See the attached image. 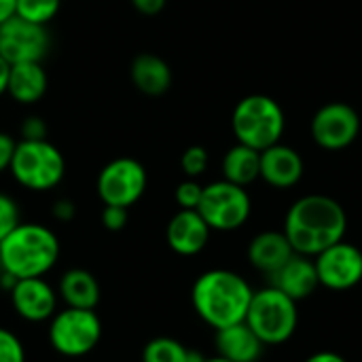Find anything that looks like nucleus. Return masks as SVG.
Masks as SVG:
<instances>
[{"label": "nucleus", "instance_id": "obj_31", "mask_svg": "<svg viewBox=\"0 0 362 362\" xmlns=\"http://www.w3.org/2000/svg\"><path fill=\"white\" fill-rule=\"evenodd\" d=\"M51 216H53L55 221H59V223H70V221L76 216V206H74V202L68 199V197L55 199L53 206H51Z\"/></svg>", "mask_w": 362, "mask_h": 362}, {"label": "nucleus", "instance_id": "obj_7", "mask_svg": "<svg viewBox=\"0 0 362 362\" xmlns=\"http://www.w3.org/2000/svg\"><path fill=\"white\" fill-rule=\"evenodd\" d=\"M47 337L51 348L64 358H83L91 354L102 339V320L95 310L64 308L49 320Z\"/></svg>", "mask_w": 362, "mask_h": 362}, {"label": "nucleus", "instance_id": "obj_28", "mask_svg": "<svg viewBox=\"0 0 362 362\" xmlns=\"http://www.w3.org/2000/svg\"><path fill=\"white\" fill-rule=\"evenodd\" d=\"M202 193L204 187L197 182V178H187L176 187V204L180 206V210H197L199 202H202Z\"/></svg>", "mask_w": 362, "mask_h": 362}, {"label": "nucleus", "instance_id": "obj_22", "mask_svg": "<svg viewBox=\"0 0 362 362\" xmlns=\"http://www.w3.org/2000/svg\"><path fill=\"white\" fill-rule=\"evenodd\" d=\"M259 172H261V153L246 144L238 142L223 157V178L233 185L248 187L259 178Z\"/></svg>", "mask_w": 362, "mask_h": 362}, {"label": "nucleus", "instance_id": "obj_18", "mask_svg": "<svg viewBox=\"0 0 362 362\" xmlns=\"http://www.w3.org/2000/svg\"><path fill=\"white\" fill-rule=\"evenodd\" d=\"M47 87H49V76L42 62H23L11 66L6 95L13 102L21 106H32L45 98Z\"/></svg>", "mask_w": 362, "mask_h": 362}, {"label": "nucleus", "instance_id": "obj_36", "mask_svg": "<svg viewBox=\"0 0 362 362\" xmlns=\"http://www.w3.org/2000/svg\"><path fill=\"white\" fill-rule=\"evenodd\" d=\"M15 4L17 0H0V23H4L15 15Z\"/></svg>", "mask_w": 362, "mask_h": 362}, {"label": "nucleus", "instance_id": "obj_25", "mask_svg": "<svg viewBox=\"0 0 362 362\" xmlns=\"http://www.w3.org/2000/svg\"><path fill=\"white\" fill-rule=\"evenodd\" d=\"M208 151L199 144H193L189 148H185V153L180 155V170L185 172L187 178H199L206 170H208Z\"/></svg>", "mask_w": 362, "mask_h": 362}, {"label": "nucleus", "instance_id": "obj_19", "mask_svg": "<svg viewBox=\"0 0 362 362\" xmlns=\"http://www.w3.org/2000/svg\"><path fill=\"white\" fill-rule=\"evenodd\" d=\"M295 255L284 231H261L248 244V261L250 265L265 274L267 278L278 272L291 257Z\"/></svg>", "mask_w": 362, "mask_h": 362}, {"label": "nucleus", "instance_id": "obj_30", "mask_svg": "<svg viewBox=\"0 0 362 362\" xmlns=\"http://www.w3.org/2000/svg\"><path fill=\"white\" fill-rule=\"evenodd\" d=\"M49 127L45 123L42 117L38 115H30L23 119V123L19 125V136L21 140H47Z\"/></svg>", "mask_w": 362, "mask_h": 362}, {"label": "nucleus", "instance_id": "obj_27", "mask_svg": "<svg viewBox=\"0 0 362 362\" xmlns=\"http://www.w3.org/2000/svg\"><path fill=\"white\" fill-rule=\"evenodd\" d=\"M0 362H25L23 341L4 327H0Z\"/></svg>", "mask_w": 362, "mask_h": 362}, {"label": "nucleus", "instance_id": "obj_13", "mask_svg": "<svg viewBox=\"0 0 362 362\" xmlns=\"http://www.w3.org/2000/svg\"><path fill=\"white\" fill-rule=\"evenodd\" d=\"M8 299L13 312L32 325L49 322L57 312V288L45 278H23L17 280L15 286L8 291Z\"/></svg>", "mask_w": 362, "mask_h": 362}, {"label": "nucleus", "instance_id": "obj_1", "mask_svg": "<svg viewBox=\"0 0 362 362\" xmlns=\"http://www.w3.org/2000/svg\"><path fill=\"white\" fill-rule=\"evenodd\" d=\"M282 231L297 255L314 259L346 238L348 214L329 195H305L288 208Z\"/></svg>", "mask_w": 362, "mask_h": 362}, {"label": "nucleus", "instance_id": "obj_17", "mask_svg": "<svg viewBox=\"0 0 362 362\" xmlns=\"http://www.w3.org/2000/svg\"><path fill=\"white\" fill-rule=\"evenodd\" d=\"M214 346L218 356L231 362H259L267 348L246 322L218 329L214 337Z\"/></svg>", "mask_w": 362, "mask_h": 362}, {"label": "nucleus", "instance_id": "obj_5", "mask_svg": "<svg viewBox=\"0 0 362 362\" xmlns=\"http://www.w3.org/2000/svg\"><path fill=\"white\" fill-rule=\"evenodd\" d=\"M231 129L240 144L261 153L280 142L284 134V112L274 98L252 93L235 104Z\"/></svg>", "mask_w": 362, "mask_h": 362}, {"label": "nucleus", "instance_id": "obj_12", "mask_svg": "<svg viewBox=\"0 0 362 362\" xmlns=\"http://www.w3.org/2000/svg\"><path fill=\"white\" fill-rule=\"evenodd\" d=\"M361 132L356 110L344 102L325 104L312 119V138L325 151H341L350 146Z\"/></svg>", "mask_w": 362, "mask_h": 362}, {"label": "nucleus", "instance_id": "obj_15", "mask_svg": "<svg viewBox=\"0 0 362 362\" xmlns=\"http://www.w3.org/2000/svg\"><path fill=\"white\" fill-rule=\"evenodd\" d=\"M269 284L276 286L278 291H282L284 295H288L297 303L305 301L320 286L314 259L295 252L278 272H274L269 276Z\"/></svg>", "mask_w": 362, "mask_h": 362}, {"label": "nucleus", "instance_id": "obj_21", "mask_svg": "<svg viewBox=\"0 0 362 362\" xmlns=\"http://www.w3.org/2000/svg\"><path fill=\"white\" fill-rule=\"evenodd\" d=\"M129 78L140 93L157 98L172 87V68L155 53H140L132 59Z\"/></svg>", "mask_w": 362, "mask_h": 362}, {"label": "nucleus", "instance_id": "obj_9", "mask_svg": "<svg viewBox=\"0 0 362 362\" xmlns=\"http://www.w3.org/2000/svg\"><path fill=\"white\" fill-rule=\"evenodd\" d=\"M148 174L146 168L134 157H117L108 161L95 180L98 197L104 206L132 208L146 191Z\"/></svg>", "mask_w": 362, "mask_h": 362}, {"label": "nucleus", "instance_id": "obj_26", "mask_svg": "<svg viewBox=\"0 0 362 362\" xmlns=\"http://www.w3.org/2000/svg\"><path fill=\"white\" fill-rule=\"evenodd\" d=\"M21 223V210L19 204L8 195L0 191V242Z\"/></svg>", "mask_w": 362, "mask_h": 362}, {"label": "nucleus", "instance_id": "obj_14", "mask_svg": "<svg viewBox=\"0 0 362 362\" xmlns=\"http://www.w3.org/2000/svg\"><path fill=\"white\" fill-rule=\"evenodd\" d=\"M210 233L212 229L197 210H178L165 227V242L176 255L195 257L208 246Z\"/></svg>", "mask_w": 362, "mask_h": 362}, {"label": "nucleus", "instance_id": "obj_11", "mask_svg": "<svg viewBox=\"0 0 362 362\" xmlns=\"http://www.w3.org/2000/svg\"><path fill=\"white\" fill-rule=\"evenodd\" d=\"M320 286L344 293L352 291L362 282V250L341 240L314 257Z\"/></svg>", "mask_w": 362, "mask_h": 362}, {"label": "nucleus", "instance_id": "obj_2", "mask_svg": "<svg viewBox=\"0 0 362 362\" xmlns=\"http://www.w3.org/2000/svg\"><path fill=\"white\" fill-rule=\"evenodd\" d=\"M252 286L240 274L231 269H208L193 282L191 303L195 314L214 331L244 322L250 301Z\"/></svg>", "mask_w": 362, "mask_h": 362}, {"label": "nucleus", "instance_id": "obj_20", "mask_svg": "<svg viewBox=\"0 0 362 362\" xmlns=\"http://www.w3.org/2000/svg\"><path fill=\"white\" fill-rule=\"evenodd\" d=\"M57 297L64 308H78V310H95L102 297L98 278L83 269L72 267L62 274L57 282Z\"/></svg>", "mask_w": 362, "mask_h": 362}, {"label": "nucleus", "instance_id": "obj_6", "mask_svg": "<svg viewBox=\"0 0 362 362\" xmlns=\"http://www.w3.org/2000/svg\"><path fill=\"white\" fill-rule=\"evenodd\" d=\"M244 322L265 346H282L297 333L299 303L269 284L255 291Z\"/></svg>", "mask_w": 362, "mask_h": 362}, {"label": "nucleus", "instance_id": "obj_24", "mask_svg": "<svg viewBox=\"0 0 362 362\" xmlns=\"http://www.w3.org/2000/svg\"><path fill=\"white\" fill-rule=\"evenodd\" d=\"M62 0H17L15 4V15L38 23V25H47L55 19V15L59 13Z\"/></svg>", "mask_w": 362, "mask_h": 362}, {"label": "nucleus", "instance_id": "obj_8", "mask_svg": "<svg viewBox=\"0 0 362 362\" xmlns=\"http://www.w3.org/2000/svg\"><path fill=\"white\" fill-rule=\"evenodd\" d=\"M197 212L212 231L225 233L246 225L252 212V202L246 193V187L233 185L223 178L204 187Z\"/></svg>", "mask_w": 362, "mask_h": 362}, {"label": "nucleus", "instance_id": "obj_10", "mask_svg": "<svg viewBox=\"0 0 362 362\" xmlns=\"http://www.w3.org/2000/svg\"><path fill=\"white\" fill-rule=\"evenodd\" d=\"M51 47L47 25L25 21L17 15L0 23V57L11 66L23 62H42Z\"/></svg>", "mask_w": 362, "mask_h": 362}, {"label": "nucleus", "instance_id": "obj_4", "mask_svg": "<svg viewBox=\"0 0 362 362\" xmlns=\"http://www.w3.org/2000/svg\"><path fill=\"white\" fill-rule=\"evenodd\" d=\"M8 172L25 191L47 193L62 185L66 176V157L49 140H19Z\"/></svg>", "mask_w": 362, "mask_h": 362}, {"label": "nucleus", "instance_id": "obj_37", "mask_svg": "<svg viewBox=\"0 0 362 362\" xmlns=\"http://www.w3.org/2000/svg\"><path fill=\"white\" fill-rule=\"evenodd\" d=\"M204 362H231V361H227V358H223V356H212V358H204Z\"/></svg>", "mask_w": 362, "mask_h": 362}, {"label": "nucleus", "instance_id": "obj_16", "mask_svg": "<svg viewBox=\"0 0 362 362\" xmlns=\"http://www.w3.org/2000/svg\"><path fill=\"white\" fill-rule=\"evenodd\" d=\"M301 176H303V159L295 148L278 142L261 151L259 178H263L269 187L291 189L301 180Z\"/></svg>", "mask_w": 362, "mask_h": 362}, {"label": "nucleus", "instance_id": "obj_35", "mask_svg": "<svg viewBox=\"0 0 362 362\" xmlns=\"http://www.w3.org/2000/svg\"><path fill=\"white\" fill-rule=\"evenodd\" d=\"M8 70H11V64L0 57V98L6 95V83H8Z\"/></svg>", "mask_w": 362, "mask_h": 362}, {"label": "nucleus", "instance_id": "obj_34", "mask_svg": "<svg viewBox=\"0 0 362 362\" xmlns=\"http://www.w3.org/2000/svg\"><path fill=\"white\" fill-rule=\"evenodd\" d=\"M305 362H348L341 354L337 352H331V350H322V352H316L312 354L310 358H305Z\"/></svg>", "mask_w": 362, "mask_h": 362}, {"label": "nucleus", "instance_id": "obj_33", "mask_svg": "<svg viewBox=\"0 0 362 362\" xmlns=\"http://www.w3.org/2000/svg\"><path fill=\"white\" fill-rule=\"evenodd\" d=\"M129 2H132V6H134L140 15H144V17H155V15H159V13L163 11V6H165L168 0H129Z\"/></svg>", "mask_w": 362, "mask_h": 362}, {"label": "nucleus", "instance_id": "obj_23", "mask_svg": "<svg viewBox=\"0 0 362 362\" xmlns=\"http://www.w3.org/2000/svg\"><path fill=\"white\" fill-rule=\"evenodd\" d=\"M204 358L174 337H155L142 350V362H204Z\"/></svg>", "mask_w": 362, "mask_h": 362}, {"label": "nucleus", "instance_id": "obj_3", "mask_svg": "<svg viewBox=\"0 0 362 362\" xmlns=\"http://www.w3.org/2000/svg\"><path fill=\"white\" fill-rule=\"evenodd\" d=\"M59 240L42 223H19L0 242V269L17 280L45 278L59 261Z\"/></svg>", "mask_w": 362, "mask_h": 362}, {"label": "nucleus", "instance_id": "obj_29", "mask_svg": "<svg viewBox=\"0 0 362 362\" xmlns=\"http://www.w3.org/2000/svg\"><path fill=\"white\" fill-rule=\"evenodd\" d=\"M100 221H102L104 229H108L112 233L123 231L127 227V221H129V210L119 208V206H104V210L100 214Z\"/></svg>", "mask_w": 362, "mask_h": 362}, {"label": "nucleus", "instance_id": "obj_32", "mask_svg": "<svg viewBox=\"0 0 362 362\" xmlns=\"http://www.w3.org/2000/svg\"><path fill=\"white\" fill-rule=\"evenodd\" d=\"M15 146H17V140L8 132H0V174L8 172Z\"/></svg>", "mask_w": 362, "mask_h": 362}]
</instances>
